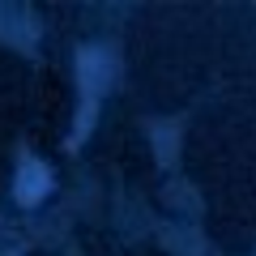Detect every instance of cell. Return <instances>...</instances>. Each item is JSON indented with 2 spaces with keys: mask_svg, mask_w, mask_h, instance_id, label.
Listing matches in <instances>:
<instances>
[{
  "mask_svg": "<svg viewBox=\"0 0 256 256\" xmlns=\"http://www.w3.org/2000/svg\"><path fill=\"white\" fill-rule=\"evenodd\" d=\"M52 188V171L43 162H22V175H18V201L22 205H38Z\"/></svg>",
  "mask_w": 256,
  "mask_h": 256,
  "instance_id": "cell-1",
  "label": "cell"
}]
</instances>
